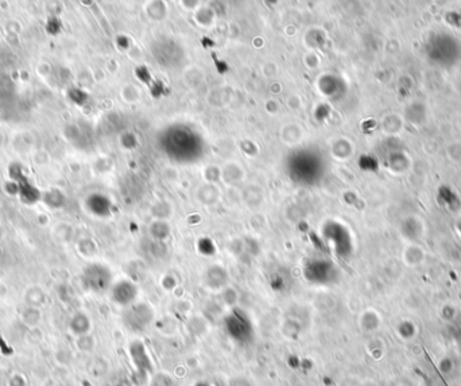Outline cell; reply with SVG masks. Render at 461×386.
Instances as JSON below:
<instances>
[{
	"mask_svg": "<svg viewBox=\"0 0 461 386\" xmlns=\"http://www.w3.org/2000/svg\"><path fill=\"white\" fill-rule=\"evenodd\" d=\"M131 356H133V362L137 365L138 369L143 370L144 367H150L146 350H144V347L141 343H133L131 345Z\"/></svg>",
	"mask_w": 461,
	"mask_h": 386,
	"instance_id": "3",
	"label": "cell"
},
{
	"mask_svg": "<svg viewBox=\"0 0 461 386\" xmlns=\"http://www.w3.org/2000/svg\"><path fill=\"white\" fill-rule=\"evenodd\" d=\"M225 328H227L229 338H232L235 342H239V343L249 342L254 335L252 324L249 317L243 314H234L229 316L227 320Z\"/></svg>",
	"mask_w": 461,
	"mask_h": 386,
	"instance_id": "1",
	"label": "cell"
},
{
	"mask_svg": "<svg viewBox=\"0 0 461 386\" xmlns=\"http://www.w3.org/2000/svg\"><path fill=\"white\" fill-rule=\"evenodd\" d=\"M229 386H252L246 378H235Z\"/></svg>",
	"mask_w": 461,
	"mask_h": 386,
	"instance_id": "4",
	"label": "cell"
},
{
	"mask_svg": "<svg viewBox=\"0 0 461 386\" xmlns=\"http://www.w3.org/2000/svg\"><path fill=\"white\" fill-rule=\"evenodd\" d=\"M150 321H151V312L147 308H142V307L130 311L126 316L127 325L137 332L144 330Z\"/></svg>",
	"mask_w": 461,
	"mask_h": 386,
	"instance_id": "2",
	"label": "cell"
}]
</instances>
